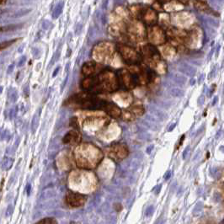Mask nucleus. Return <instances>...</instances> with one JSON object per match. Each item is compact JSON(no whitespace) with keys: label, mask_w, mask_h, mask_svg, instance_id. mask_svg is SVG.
I'll use <instances>...</instances> for the list:
<instances>
[{"label":"nucleus","mask_w":224,"mask_h":224,"mask_svg":"<svg viewBox=\"0 0 224 224\" xmlns=\"http://www.w3.org/2000/svg\"><path fill=\"white\" fill-rule=\"evenodd\" d=\"M120 53H121L123 59L129 64L136 63L139 61V56L137 53V52L130 47L122 46L120 48Z\"/></svg>","instance_id":"39448f33"},{"label":"nucleus","mask_w":224,"mask_h":224,"mask_svg":"<svg viewBox=\"0 0 224 224\" xmlns=\"http://www.w3.org/2000/svg\"><path fill=\"white\" fill-rule=\"evenodd\" d=\"M29 86L28 85H26V87H24V94H26V95H29Z\"/></svg>","instance_id":"c9c22d12"},{"label":"nucleus","mask_w":224,"mask_h":224,"mask_svg":"<svg viewBox=\"0 0 224 224\" xmlns=\"http://www.w3.org/2000/svg\"><path fill=\"white\" fill-rule=\"evenodd\" d=\"M14 64H10L8 67V69H7V73H8V74L12 73L13 71H14Z\"/></svg>","instance_id":"c756f323"},{"label":"nucleus","mask_w":224,"mask_h":224,"mask_svg":"<svg viewBox=\"0 0 224 224\" xmlns=\"http://www.w3.org/2000/svg\"><path fill=\"white\" fill-rule=\"evenodd\" d=\"M50 26H52V22L50 20H47V19H46V20L43 21V23H42V28H43L44 30H48L50 28Z\"/></svg>","instance_id":"5701e85b"},{"label":"nucleus","mask_w":224,"mask_h":224,"mask_svg":"<svg viewBox=\"0 0 224 224\" xmlns=\"http://www.w3.org/2000/svg\"><path fill=\"white\" fill-rule=\"evenodd\" d=\"M144 18L146 23H147L148 26H153V24H155L157 22L158 19V15L156 14V12L152 9H148L146 13L144 14Z\"/></svg>","instance_id":"9d476101"},{"label":"nucleus","mask_w":224,"mask_h":224,"mask_svg":"<svg viewBox=\"0 0 224 224\" xmlns=\"http://www.w3.org/2000/svg\"><path fill=\"white\" fill-rule=\"evenodd\" d=\"M122 119L124 120L125 121H132V120H134L135 119V115L132 112L125 110L122 114Z\"/></svg>","instance_id":"a211bd4d"},{"label":"nucleus","mask_w":224,"mask_h":224,"mask_svg":"<svg viewBox=\"0 0 224 224\" xmlns=\"http://www.w3.org/2000/svg\"><path fill=\"white\" fill-rule=\"evenodd\" d=\"M68 76H69V75H68V74H67V77L65 78V79H64L63 83H62V86H61V92L63 91L64 89H65V87H66L67 83V81H68Z\"/></svg>","instance_id":"bb28decb"},{"label":"nucleus","mask_w":224,"mask_h":224,"mask_svg":"<svg viewBox=\"0 0 224 224\" xmlns=\"http://www.w3.org/2000/svg\"><path fill=\"white\" fill-rule=\"evenodd\" d=\"M170 176H171V172H170V171H168V172L165 175L164 179H165V180H168V179L170 178Z\"/></svg>","instance_id":"e433bc0d"},{"label":"nucleus","mask_w":224,"mask_h":224,"mask_svg":"<svg viewBox=\"0 0 224 224\" xmlns=\"http://www.w3.org/2000/svg\"><path fill=\"white\" fill-rule=\"evenodd\" d=\"M87 201V197L82 194L68 191L66 195V201L72 207H79L84 206Z\"/></svg>","instance_id":"20e7f679"},{"label":"nucleus","mask_w":224,"mask_h":224,"mask_svg":"<svg viewBox=\"0 0 224 224\" xmlns=\"http://www.w3.org/2000/svg\"><path fill=\"white\" fill-rule=\"evenodd\" d=\"M24 44H23L22 45V46H20V48H19V50H18V52H19V53H21L22 52H23V50H24Z\"/></svg>","instance_id":"ea45409f"},{"label":"nucleus","mask_w":224,"mask_h":224,"mask_svg":"<svg viewBox=\"0 0 224 224\" xmlns=\"http://www.w3.org/2000/svg\"><path fill=\"white\" fill-rule=\"evenodd\" d=\"M82 29H83L82 24H80V23L77 24V26H75V35H76V36H79V35L81 33Z\"/></svg>","instance_id":"b1692460"},{"label":"nucleus","mask_w":224,"mask_h":224,"mask_svg":"<svg viewBox=\"0 0 224 224\" xmlns=\"http://www.w3.org/2000/svg\"><path fill=\"white\" fill-rule=\"evenodd\" d=\"M162 1H170V0H162Z\"/></svg>","instance_id":"49530a36"},{"label":"nucleus","mask_w":224,"mask_h":224,"mask_svg":"<svg viewBox=\"0 0 224 224\" xmlns=\"http://www.w3.org/2000/svg\"><path fill=\"white\" fill-rule=\"evenodd\" d=\"M114 208H115V210L116 211H118V212H119V211H120L122 210V206L120 205V203H115V205H114Z\"/></svg>","instance_id":"c85d7f7f"},{"label":"nucleus","mask_w":224,"mask_h":224,"mask_svg":"<svg viewBox=\"0 0 224 224\" xmlns=\"http://www.w3.org/2000/svg\"><path fill=\"white\" fill-rule=\"evenodd\" d=\"M103 158V153L92 144H83L79 146L75 151V158L79 168L92 169L99 164Z\"/></svg>","instance_id":"f257e3e1"},{"label":"nucleus","mask_w":224,"mask_h":224,"mask_svg":"<svg viewBox=\"0 0 224 224\" xmlns=\"http://www.w3.org/2000/svg\"><path fill=\"white\" fill-rule=\"evenodd\" d=\"M149 39L155 45L162 44L165 41V35L161 28L153 26L149 31Z\"/></svg>","instance_id":"423d86ee"},{"label":"nucleus","mask_w":224,"mask_h":224,"mask_svg":"<svg viewBox=\"0 0 224 224\" xmlns=\"http://www.w3.org/2000/svg\"><path fill=\"white\" fill-rule=\"evenodd\" d=\"M59 70H60V66H58L56 69L54 70L53 73H52V78H54V77H56V76H57V73H58V72H59Z\"/></svg>","instance_id":"473e14b6"},{"label":"nucleus","mask_w":224,"mask_h":224,"mask_svg":"<svg viewBox=\"0 0 224 224\" xmlns=\"http://www.w3.org/2000/svg\"><path fill=\"white\" fill-rule=\"evenodd\" d=\"M63 6H64V2L63 1H60L58 4H57V6L55 7L53 13H52V18L54 19H57L60 16V14H62V9H63Z\"/></svg>","instance_id":"ddd939ff"},{"label":"nucleus","mask_w":224,"mask_h":224,"mask_svg":"<svg viewBox=\"0 0 224 224\" xmlns=\"http://www.w3.org/2000/svg\"><path fill=\"white\" fill-rule=\"evenodd\" d=\"M153 212V206H150V207H148L147 209V213H146V215H147V216H151Z\"/></svg>","instance_id":"7c9ffc66"},{"label":"nucleus","mask_w":224,"mask_h":224,"mask_svg":"<svg viewBox=\"0 0 224 224\" xmlns=\"http://www.w3.org/2000/svg\"><path fill=\"white\" fill-rule=\"evenodd\" d=\"M220 150L222 153H224V146H221V147H220Z\"/></svg>","instance_id":"79ce46f5"},{"label":"nucleus","mask_w":224,"mask_h":224,"mask_svg":"<svg viewBox=\"0 0 224 224\" xmlns=\"http://www.w3.org/2000/svg\"><path fill=\"white\" fill-rule=\"evenodd\" d=\"M30 12H31V9H20V10L15 12L14 14H12L11 17L13 18H20V17H23L26 14H28Z\"/></svg>","instance_id":"dca6fc26"},{"label":"nucleus","mask_w":224,"mask_h":224,"mask_svg":"<svg viewBox=\"0 0 224 224\" xmlns=\"http://www.w3.org/2000/svg\"><path fill=\"white\" fill-rule=\"evenodd\" d=\"M71 224H80V223H77V222H72H72H71Z\"/></svg>","instance_id":"a18cd8bd"},{"label":"nucleus","mask_w":224,"mask_h":224,"mask_svg":"<svg viewBox=\"0 0 224 224\" xmlns=\"http://www.w3.org/2000/svg\"><path fill=\"white\" fill-rule=\"evenodd\" d=\"M179 2H180V4H187L189 0H178Z\"/></svg>","instance_id":"a19ab883"},{"label":"nucleus","mask_w":224,"mask_h":224,"mask_svg":"<svg viewBox=\"0 0 224 224\" xmlns=\"http://www.w3.org/2000/svg\"><path fill=\"white\" fill-rule=\"evenodd\" d=\"M22 26H24V24H10V26H2L1 27V31H14V30H17L19 28H21Z\"/></svg>","instance_id":"f3484780"},{"label":"nucleus","mask_w":224,"mask_h":224,"mask_svg":"<svg viewBox=\"0 0 224 224\" xmlns=\"http://www.w3.org/2000/svg\"><path fill=\"white\" fill-rule=\"evenodd\" d=\"M5 2H6V0H1V5H4Z\"/></svg>","instance_id":"37998d69"},{"label":"nucleus","mask_w":224,"mask_h":224,"mask_svg":"<svg viewBox=\"0 0 224 224\" xmlns=\"http://www.w3.org/2000/svg\"><path fill=\"white\" fill-rule=\"evenodd\" d=\"M100 20H101L103 24H106V16H105V14H102V15L100 16Z\"/></svg>","instance_id":"2f4dec72"},{"label":"nucleus","mask_w":224,"mask_h":224,"mask_svg":"<svg viewBox=\"0 0 224 224\" xmlns=\"http://www.w3.org/2000/svg\"><path fill=\"white\" fill-rule=\"evenodd\" d=\"M36 224H57V221L55 218L47 217V218L41 219V221H37Z\"/></svg>","instance_id":"6ab92c4d"},{"label":"nucleus","mask_w":224,"mask_h":224,"mask_svg":"<svg viewBox=\"0 0 224 224\" xmlns=\"http://www.w3.org/2000/svg\"><path fill=\"white\" fill-rule=\"evenodd\" d=\"M99 82L102 83L104 88L108 91H113L118 88V83L115 76L110 72H102L99 75Z\"/></svg>","instance_id":"7ed1b4c3"},{"label":"nucleus","mask_w":224,"mask_h":224,"mask_svg":"<svg viewBox=\"0 0 224 224\" xmlns=\"http://www.w3.org/2000/svg\"><path fill=\"white\" fill-rule=\"evenodd\" d=\"M166 47L163 49V53L166 57H170L173 56V54H175V50L172 46H165Z\"/></svg>","instance_id":"2eb2a0df"},{"label":"nucleus","mask_w":224,"mask_h":224,"mask_svg":"<svg viewBox=\"0 0 224 224\" xmlns=\"http://www.w3.org/2000/svg\"><path fill=\"white\" fill-rule=\"evenodd\" d=\"M175 127V125H173L172 127H171L169 128V130H168V131H172V129H173V128Z\"/></svg>","instance_id":"c03bdc74"},{"label":"nucleus","mask_w":224,"mask_h":224,"mask_svg":"<svg viewBox=\"0 0 224 224\" xmlns=\"http://www.w3.org/2000/svg\"><path fill=\"white\" fill-rule=\"evenodd\" d=\"M70 125L75 128H79V122H78V120L76 117L72 118L71 120H70Z\"/></svg>","instance_id":"393cba45"},{"label":"nucleus","mask_w":224,"mask_h":224,"mask_svg":"<svg viewBox=\"0 0 224 224\" xmlns=\"http://www.w3.org/2000/svg\"><path fill=\"white\" fill-rule=\"evenodd\" d=\"M194 5H195V9L201 12H204V13L207 14L216 13V12L212 11V9L209 7L208 4H206V2L204 1V0H194Z\"/></svg>","instance_id":"1a4fd4ad"},{"label":"nucleus","mask_w":224,"mask_h":224,"mask_svg":"<svg viewBox=\"0 0 224 224\" xmlns=\"http://www.w3.org/2000/svg\"><path fill=\"white\" fill-rule=\"evenodd\" d=\"M26 191H27V195H30V191H31V185H27L26 186Z\"/></svg>","instance_id":"58836bf2"},{"label":"nucleus","mask_w":224,"mask_h":224,"mask_svg":"<svg viewBox=\"0 0 224 224\" xmlns=\"http://www.w3.org/2000/svg\"><path fill=\"white\" fill-rule=\"evenodd\" d=\"M9 99L12 102H15L17 99H18V92L15 89H11L9 90Z\"/></svg>","instance_id":"aec40b11"},{"label":"nucleus","mask_w":224,"mask_h":224,"mask_svg":"<svg viewBox=\"0 0 224 224\" xmlns=\"http://www.w3.org/2000/svg\"><path fill=\"white\" fill-rule=\"evenodd\" d=\"M94 72V62H87L83 66L82 68V72L84 75L89 76L93 72Z\"/></svg>","instance_id":"f8f14e48"},{"label":"nucleus","mask_w":224,"mask_h":224,"mask_svg":"<svg viewBox=\"0 0 224 224\" xmlns=\"http://www.w3.org/2000/svg\"><path fill=\"white\" fill-rule=\"evenodd\" d=\"M37 125H38V116H37V115H36L33 117V120H32V128H36Z\"/></svg>","instance_id":"a878e982"},{"label":"nucleus","mask_w":224,"mask_h":224,"mask_svg":"<svg viewBox=\"0 0 224 224\" xmlns=\"http://www.w3.org/2000/svg\"><path fill=\"white\" fill-rule=\"evenodd\" d=\"M96 1H97V0H96Z\"/></svg>","instance_id":"de8ad7c7"},{"label":"nucleus","mask_w":224,"mask_h":224,"mask_svg":"<svg viewBox=\"0 0 224 224\" xmlns=\"http://www.w3.org/2000/svg\"><path fill=\"white\" fill-rule=\"evenodd\" d=\"M26 56H23L20 58V60H19V63H18V67H22L24 63H26Z\"/></svg>","instance_id":"cd10ccee"},{"label":"nucleus","mask_w":224,"mask_h":224,"mask_svg":"<svg viewBox=\"0 0 224 224\" xmlns=\"http://www.w3.org/2000/svg\"><path fill=\"white\" fill-rule=\"evenodd\" d=\"M18 39H14V40H10V41H4L1 43V50H3L4 48H6V47H9V46H11L12 44L14 43Z\"/></svg>","instance_id":"412c9836"},{"label":"nucleus","mask_w":224,"mask_h":224,"mask_svg":"<svg viewBox=\"0 0 224 224\" xmlns=\"http://www.w3.org/2000/svg\"><path fill=\"white\" fill-rule=\"evenodd\" d=\"M108 1H109V0H104V2H103V4H102V9H107Z\"/></svg>","instance_id":"72a5a7b5"},{"label":"nucleus","mask_w":224,"mask_h":224,"mask_svg":"<svg viewBox=\"0 0 224 224\" xmlns=\"http://www.w3.org/2000/svg\"><path fill=\"white\" fill-rule=\"evenodd\" d=\"M98 81L96 79H94V78H88L86 79H84L82 82V88L84 89H89L90 88H93L94 85L97 84Z\"/></svg>","instance_id":"9b49d317"},{"label":"nucleus","mask_w":224,"mask_h":224,"mask_svg":"<svg viewBox=\"0 0 224 224\" xmlns=\"http://www.w3.org/2000/svg\"><path fill=\"white\" fill-rule=\"evenodd\" d=\"M103 110H105V112L107 114H109L110 116L114 117V118H119L120 115H121V110L117 105H115V104H112V103H105L102 107Z\"/></svg>","instance_id":"6e6552de"},{"label":"nucleus","mask_w":224,"mask_h":224,"mask_svg":"<svg viewBox=\"0 0 224 224\" xmlns=\"http://www.w3.org/2000/svg\"><path fill=\"white\" fill-rule=\"evenodd\" d=\"M189 149H190V147H187L185 149V151H184V153H183V158H186V155H187V153L189 152Z\"/></svg>","instance_id":"f704fd0d"},{"label":"nucleus","mask_w":224,"mask_h":224,"mask_svg":"<svg viewBox=\"0 0 224 224\" xmlns=\"http://www.w3.org/2000/svg\"><path fill=\"white\" fill-rule=\"evenodd\" d=\"M70 66H71V63H70V62H67V65H66V68H65V71L67 72V73L68 72V70L70 68Z\"/></svg>","instance_id":"4c0bfd02"},{"label":"nucleus","mask_w":224,"mask_h":224,"mask_svg":"<svg viewBox=\"0 0 224 224\" xmlns=\"http://www.w3.org/2000/svg\"><path fill=\"white\" fill-rule=\"evenodd\" d=\"M107 155L115 161H121L128 155V147L123 143H117L106 149Z\"/></svg>","instance_id":"f03ea898"},{"label":"nucleus","mask_w":224,"mask_h":224,"mask_svg":"<svg viewBox=\"0 0 224 224\" xmlns=\"http://www.w3.org/2000/svg\"><path fill=\"white\" fill-rule=\"evenodd\" d=\"M31 52H32V55H33V57H36V58H39V57H41V52H40V50L38 48L33 47V48L31 49Z\"/></svg>","instance_id":"4be33fe9"},{"label":"nucleus","mask_w":224,"mask_h":224,"mask_svg":"<svg viewBox=\"0 0 224 224\" xmlns=\"http://www.w3.org/2000/svg\"><path fill=\"white\" fill-rule=\"evenodd\" d=\"M81 140V135L77 130H72L65 135L62 139V142L64 144H78Z\"/></svg>","instance_id":"0eeeda50"},{"label":"nucleus","mask_w":224,"mask_h":224,"mask_svg":"<svg viewBox=\"0 0 224 224\" xmlns=\"http://www.w3.org/2000/svg\"><path fill=\"white\" fill-rule=\"evenodd\" d=\"M131 112H132L134 115H137V116H141L144 114L145 110L144 108L141 105H135V106L131 107Z\"/></svg>","instance_id":"4468645a"}]
</instances>
